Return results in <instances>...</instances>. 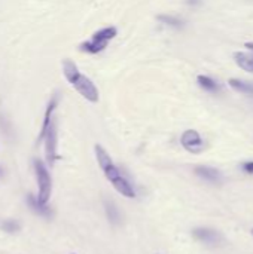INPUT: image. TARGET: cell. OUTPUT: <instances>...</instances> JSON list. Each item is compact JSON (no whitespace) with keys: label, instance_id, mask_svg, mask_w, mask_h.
Listing matches in <instances>:
<instances>
[{"label":"cell","instance_id":"cell-1","mask_svg":"<svg viewBox=\"0 0 253 254\" xmlns=\"http://www.w3.org/2000/svg\"><path fill=\"white\" fill-rule=\"evenodd\" d=\"M60 95L54 94L51 100L46 104L45 113H43V121H42V128L39 134V141L45 143V153H46V161L49 165H54L57 161V146H58V131H57V119H55V112L58 107Z\"/></svg>","mask_w":253,"mask_h":254},{"label":"cell","instance_id":"cell-2","mask_svg":"<svg viewBox=\"0 0 253 254\" xmlns=\"http://www.w3.org/2000/svg\"><path fill=\"white\" fill-rule=\"evenodd\" d=\"M63 67V74L66 77V80L89 103H97L98 101V89L94 85V82L81 73L79 67L69 58L63 60L61 63Z\"/></svg>","mask_w":253,"mask_h":254},{"label":"cell","instance_id":"cell-3","mask_svg":"<svg viewBox=\"0 0 253 254\" xmlns=\"http://www.w3.org/2000/svg\"><path fill=\"white\" fill-rule=\"evenodd\" d=\"M116 34H118V30L113 25L100 28L98 31H95L91 36V39L82 42L79 45V49L86 54H100L101 51H104L107 48V43L116 37Z\"/></svg>","mask_w":253,"mask_h":254},{"label":"cell","instance_id":"cell-4","mask_svg":"<svg viewBox=\"0 0 253 254\" xmlns=\"http://www.w3.org/2000/svg\"><path fill=\"white\" fill-rule=\"evenodd\" d=\"M34 173H36L37 188H39L37 201L40 204L46 205L51 198V193H52V179H51V174H49L46 165L43 164V161L34 159Z\"/></svg>","mask_w":253,"mask_h":254},{"label":"cell","instance_id":"cell-5","mask_svg":"<svg viewBox=\"0 0 253 254\" xmlns=\"http://www.w3.org/2000/svg\"><path fill=\"white\" fill-rule=\"evenodd\" d=\"M94 150H95V158H97V162H98V165H100V168H101V171L104 173V177L112 183L116 177H119L122 173L119 171V168L113 164V161H112V158H110V155L106 152V149L103 147V146H100V144H95V147H94Z\"/></svg>","mask_w":253,"mask_h":254},{"label":"cell","instance_id":"cell-6","mask_svg":"<svg viewBox=\"0 0 253 254\" xmlns=\"http://www.w3.org/2000/svg\"><path fill=\"white\" fill-rule=\"evenodd\" d=\"M180 144L189 153H195L197 155V153H201L204 150V140L200 135V132L195 131V129L183 131V134L180 137Z\"/></svg>","mask_w":253,"mask_h":254},{"label":"cell","instance_id":"cell-7","mask_svg":"<svg viewBox=\"0 0 253 254\" xmlns=\"http://www.w3.org/2000/svg\"><path fill=\"white\" fill-rule=\"evenodd\" d=\"M192 237L206 246H219L222 243L221 234L210 228H197L192 231Z\"/></svg>","mask_w":253,"mask_h":254},{"label":"cell","instance_id":"cell-8","mask_svg":"<svg viewBox=\"0 0 253 254\" xmlns=\"http://www.w3.org/2000/svg\"><path fill=\"white\" fill-rule=\"evenodd\" d=\"M194 173L197 177H200L201 180H204L207 183H212V185H221L222 183V174L216 168H212L207 165H198V167H195Z\"/></svg>","mask_w":253,"mask_h":254},{"label":"cell","instance_id":"cell-9","mask_svg":"<svg viewBox=\"0 0 253 254\" xmlns=\"http://www.w3.org/2000/svg\"><path fill=\"white\" fill-rule=\"evenodd\" d=\"M112 185H113V188L116 189V192H119L122 196H125V198H134V196H136V190H134L131 182H130L124 174H121L119 177H116V179L112 182Z\"/></svg>","mask_w":253,"mask_h":254},{"label":"cell","instance_id":"cell-10","mask_svg":"<svg viewBox=\"0 0 253 254\" xmlns=\"http://www.w3.org/2000/svg\"><path fill=\"white\" fill-rule=\"evenodd\" d=\"M27 204H28L30 210L34 211L36 214H39V216H42L45 219H51L52 217V210L48 205L40 204L37 201V198H34L33 195H27Z\"/></svg>","mask_w":253,"mask_h":254},{"label":"cell","instance_id":"cell-11","mask_svg":"<svg viewBox=\"0 0 253 254\" xmlns=\"http://www.w3.org/2000/svg\"><path fill=\"white\" fill-rule=\"evenodd\" d=\"M234 60L236 64L243 68L245 71L253 73V54H248V52H236L234 54Z\"/></svg>","mask_w":253,"mask_h":254},{"label":"cell","instance_id":"cell-12","mask_svg":"<svg viewBox=\"0 0 253 254\" xmlns=\"http://www.w3.org/2000/svg\"><path fill=\"white\" fill-rule=\"evenodd\" d=\"M197 82H198V85H200L201 89H204L206 92H210V94H218L219 89H221V86L218 85V82L213 80L210 76H206V74H200L197 77Z\"/></svg>","mask_w":253,"mask_h":254},{"label":"cell","instance_id":"cell-13","mask_svg":"<svg viewBox=\"0 0 253 254\" xmlns=\"http://www.w3.org/2000/svg\"><path fill=\"white\" fill-rule=\"evenodd\" d=\"M228 83H230V86L234 91H237L240 94H245V95H252L253 97V83H251V82H246V80H240V79L233 77V79H230Z\"/></svg>","mask_w":253,"mask_h":254},{"label":"cell","instance_id":"cell-14","mask_svg":"<svg viewBox=\"0 0 253 254\" xmlns=\"http://www.w3.org/2000/svg\"><path fill=\"white\" fill-rule=\"evenodd\" d=\"M104 211H106V216H107V219H109L110 223H113V225L119 223V220H121V213H119L118 207L115 205V202L106 201V202H104Z\"/></svg>","mask_w":253,"mask_h":254},{"label":"cell","instance_id":"cell-15","mask_svg":"<svg viewBox=\"0 0 253 254\" xmlns=\"http://www.w3.org/2000/svg\"><path fill=\"white\" fill-rule=\"evenodd\" d=\"M157 19L161 22V24H166L169 27H173V28H182L183 27V21L174 15H167V13H161L157 16Z\"/></svg>","mask_w":253,"mask_h":254},{"label":"cell","instance_id":"cell-16","mask_svg":"<svg viewBox=\"0 0 253 254\" xmlns=\"http://www.w3.org/2000/svg\"><path fill=\"white\" fill-rule=\"evenodd\" d=\"M0 132L4 135V137H12L13 135V128L10 125V121L7 119L6 115L0 113Z\"/></svg>","mask_w":253,"mask_h":254},{"label":"cell","instance_id":"cell-17","mask_svg":"<svg viewBox=\"0 0 253 254\" xmlns=\"http://www.w3.org/2000/svg\"><path fill=\"white\" fill-rule=\"evenodd\" d=\"M1 229H3L4 232L15 234V232H18V231H19V223H18V222H15V220H6V222H3V223H1Z\"/></svg>","mask_w":253,"mask_h":254},{"label":"cell","instance_id":"cell-18","mask_svg":"<svg viewBox=\"0 0 253 254\" xmlns=\"http://www.w3.org/2000/svg\"><path fill=\"white\" fill-rule=\"evenodd\" d=\"M242 170L246 173V174H253V161H246L242 164Z\"/></svg>","mask_w":253,"mask_h":254},{"label":"cell","instance_id":"cell-19","mask_svg":"<svg viewBox=\"0 0 253 254\" xmlns=\"http://www.w3.org/2000/svg\"><path fill=\"white\" fill-rule=\"evenodd\" d=\"M245 46H246L248 49H251V51H252V52H253V42H248V43H246Z\"/></svg>","mask_w":253,"mask_h":254},{"label":"cell","instance_id":"cell-20","mask_svg":"<svg viewBox=\"0 0 253 254\" xmlns=\"http://www.w3.org/2000/svg\"><path fill=\"white\" fill-rule=\"evenodd\" d=\"M188 3H189V4H198L200 0H188Z\"/></svg>","mask_w":253,"mask_h":254},{"label":"cell","instance_id":"cell-21","mask_svg":"<svg viewBox=\"0 0 253 254\" xmlns=\"http://www.w3.org/2000/svg\"><path fill=\"white\" fill-rule=\"evenodd\" d=\"M252 235H253V229H252Z\"/></svg>","mask_w":253,"mask_h":254}]
</instances>
